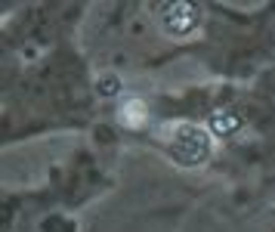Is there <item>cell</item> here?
Returning a JSON list of instances; mask_svg holds the SVG:
<instances>
[{
	"mask_svg": "<svg viewBox=\"0 0 275 232\" xmlns=\"http://www.w3.org/2000/svg\"><path fill=\"white\" fill-rule=\"evenodd\" d=\"M201 19V13L195 4H167L161 7V25L164 31H170L173 38H182V34H189Z\"/></svg>",
	"mask_w": 275,
	"mask_h": 232,
	"instance_id": "obj_2",
	"label": "cell"
},
{
	"mask_svg": "<svg viewBox=\"0 0 275 232\" xmlns=\"http://www.w3.org/2000/svg\"><path fill=\"white\" fill-rule=\"evenodd\" d=\"M118 87H121V84H118V78L105 75V78L99 81V93H105V96H108V93H118Z\"/></svg>",
	"mask_w": 275,
	"mask_h": 232,
	"instance_id": "obj_4",
	"label": "cell"
},
{
	"mask_svg": "<svg viewBox=\"0 0 275 232\" xmlns=\"http://www.w3.org/2000/svg\"><path fill=\"white\" fill-rule=\"evenodd\" d=\"M238 127H241V118L232 115V112H216V115L210 118V130L219 133V136H229V133H235Z\"/></svg>",
	"mask_w": 275,
	"mask_h": 232,
	"instance_id": "obj_3",
	"label": "cell"
},
{
	"mask_svg": "<svg viewBox=\"0 0 275 232\" xmlns=\"http://www.w3.org/2000/svg\"><path fill=\"white\" fill-rule=\"evenodd\" d=\"M207 149H210L207 146V136L201 133L198 127H179L173 146H170L173 158L182 161V164H201L207 158Z\"/></svg>",
	"mask_w": 275,
	"mask_h": 232,
	"instance_id": "obj_1",
	"label": "cell"
}]
</instances>
